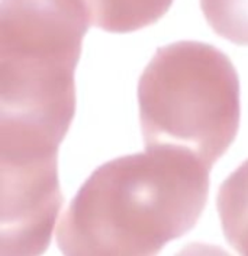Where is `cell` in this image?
Returning a JSON list of instances; mask_svg holds the SVG:
<instances>
[{
  "mask_svg": "<svg viewBox=\"0 0 248 256\" xmlns=\"http://www.w3.org/2000/svg\"><path fill=\"white\" fill-rule=\"evenodd\" d=\"M92 25L108 32H132L155 24L173 0H83Z\"/></svg>",
  "mask_w": 248,
  "mask_h": 256,
  "instance_id": "cell-5",
  "label": "cell"
},
{
  "mask_svg": "<svg viewBox=\"0 0 248 256\" xmlns=\"http://www.w3.org/2000/svg\"><path fill=\"white\" fill-rule=\"evenodd\" d=\"M0 256H41L62 206L58 147L0 142Z\"/></svg>",
  "mask_w": 248,
  "mask_h": 256,
  "instance_id": "cell-4",
  "label": "cell"
},
{
  "mask_svg": "<svg viewBox=\"0 0 248 256\" xmlns=\"http://www.w3.org/2000/svg\"><path fill=\"white\" fill-rule=\"evenodd\" d=\"M212 30L238 46H248V0H201Z\"/></svg>",
  "mask_w": 248,
  "mask_h": 256,
  "instance_id": "cell-7",
  "label": "cell"
},
{
  "mask_svg": "<svg viewBox=\"0 0 248 256\" xmlns=\"http://www.w3.org/2000/svg\"><path fill=\"white\" fill-rule=\"evenodd\" d=\"M203 162L173 148H147L97 168L62 214L64 256H158L195 227L209 192Z\"/></svg>",
  "mask_w": 248,
  "mask_h": 256,
  "instance_id": "cell-1",
  "label": "cell"
},
{
  "mask_svg": "<svg viewBox=\"0 0 248 256\" xmlns=\"http://www.w3.org/2000/svg\"><path fill=\"white\" fill-rule=\"evenodd\" d=\"M89 24L83 0H1L0 128L61 143Z\"/></svg>",
  "mask_w": 248,
  "mask_h": 256,
  "instance_id": "cell-2",
  "label": "cell"
},
{
  "mask_svg": "<svg viewBox=\"0 0 248 256\" xmlns=\"http://www.w3.org/2000/svg\"><path fill=\"white\" fill-rule=\"evenodd\" d=\"M174 256H233L225 249L208 243H190Z\"/></svg>",
  "mask_w": 248,
  "mask_h": 256,
  "instance_id": "cell-8",
  "label": "cell"
},
{
  "mask_svg": "<svg viewBox=\"0 0 248 256\" xmlns=\"http://www.w3.org/2000/svg\"><path fill=\"white\" fill-rule=\"evenodd\" d=\"M138 102L147 148L189 153L212 168L240 127V80L218 48L180 41L157 50L141 74Z\"/></svg>",
  "mask_w": 248,
  "mask_h": 256,
  "instance_id": "cell-3",
  "label": "cell"
},
{
  "mask_svg": "<svg viewBox=\"0 0 248 256\" xmlns=\"http://www.w3.org/2000/svg\"><path fill=\"white\" fill-rule=\"evenodd\" d=\"M222 230L240 256H248V160L228 176L218 191Z\"/></svg>",
  "mask_w": 248,
  "mask_h": 256,
  "instance_id": "cell-6",
  "label": "cell"
}]
</instances>
